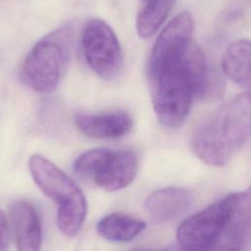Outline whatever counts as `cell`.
Returning <instances> with one entry per match:
<instances>
[{
    "label": "cell",
    "instance_id": "obj_1",
    "mask_svg": "<svg viewBox=\"0 0 251 251\" xmlns=\"http://www.w3.org/2000/svg\"><path fill=\"white\" fill-rule=\"evenodd\" d=\"M147 75L156 118L168 128L183 124L194 97L214 98L223 87V78L193 40L181 55L147 64Z\"/></svg>",
    "mask_w": 251,
    "mask_h": 251
},
{
    "label": "cell",
    "instance_id": "obj_2",
    "mask_svg": "<svg viewBox=\"0 0 251 251\" xmlns=\"http://www.w3.org/2000/svg\"><path fill=\"white\" fill-rule=\"evenodd\" d=\"M251 100L248 91L223 104L194 131L191 150L204 163L225 166L249 140Z\"/></svg>",
    "mask_w": 251,
    "mask_h": 251
},
{
    "label": "cell",
    "instance_id": "obj_6",
    "mask_svg": "<svg viewBox=\"0 0 251 251\" xmlns=\"http://www.w3.org/2000/svg\"><path fill=\"white\" fill-rule=\"evenodd\" d=\"M81 46L89 68L101 78L113 79L123 69L124 56L119 39L112 27L98 18L86 22Z\"/></svg>",
    "mask_w": 251,
    "mask_h": 251
},
{
    "label": "cell",
    "instance_id": "obj_10",
    "mask_svg": "<svg viewBox=\"0 0 251 251\" xmlns=\"http://www.w3.org/2000/svg\"><path fill=\"white\" fill-rule=\"evenodd\" d=\"M192 202L193 196L188 190L170 186L150 193L144 202V209L154 220L169 222L184 214Z\"/></svg>",
    "mask_w": 251,
    "mask_h": 251
},
{
    "label": "cell",
    "instance_id": "obj_11",
    "mask_svg": "<svg viewBox=\"0 0 251 251\" xmlns=\"http://www.w3.org/2000/svg\"><path fill=\"white\" fill-rule=\"evenodd\" d=\"M250 189L241 193L238 206L230 220L226 232L221 240L218 250H243L250 242L251 234Z\"/></svg>",
    "mask_w": 251,
    "mask_h": 251
},
{
    "label": "cell",
    "instance_id": "obj_3",
    "mask_svg": "<svg viewBox=\"0 0 251 251\" xmlns=\"http://www.w3.org/2000/svg\"><path fill=\"white\" fill-rule=\"evenodd\" d=\"M30 175L39 189L57 204V226L66 236H75L81 228L87 210L78 185L46 157L33 154L28 160Z\"/></svg>",
    "mask_w": 251,
    "mask_h": 251
},
{
    "label": "cell",
    "instance_id": "obj_16",
    "mask_svg": "<svg viewBox=\"0 0 251 251\" xmlns=\"http://www.w3.org/2000/svg\"><path fill=\"white\" fill-rule=\"evenodd\" d=\"M142 1H148V0H142Z\"/></svg>",
    "mask_w": 251,
    "mask_h": 251
},
{
    "label": "cell",
    "instance_id": "obj_14",
    "mask_svg": "<svg viewBox=\"0 0 251 251\" xmlns=\"http://www.w3.org/2000/svg\"><path fill=\"white\" fill-rule=\"evenodd\" d=\"M136 18V30L140 37L152 36L169 16L175 0H148Z\"/></svg>",
    "mask_w": 251,
    "mask_h": 251
},
{
    "label": "cell",
    "instance_id": "obj_12",
    "mask_svg": "<svg viewBox=\"0 0 251 251\" xmlns=\"http://www.w3.org/2000/svg\"><path fill=\"white\" fill-rule=\"evenodd\" d=\"M223 73L242 87L250 86V42L247 39L232 41L222 60Z\"/></svg>",
    "mask_w": 251,
    "mask_h": 251
},
{
    "label": "cell",
    "instance_id": "obj_5",
    "mask_svg": "<svg viewBox=\"0 0 251 251\" xmlns=\"http://www.w3.org/2000/svg\"><path fill=\"white\" fill-rule=\"evenodd\" d=\"M240 192L228 194L189 216L178 226L176 239L183 249H217L241 198Z\"/></svg>",
    "mask_w": 251,
    "mask_h": 251
},
{
    "label": "cell",
    "instance_id": "obj_4",
    "mask_svg": "<svg viewBox=\"0 0 251 251\" xmlns=\"http://www.w3.org/2000/svg\"><path fill=\"white\" fill-rule=\"evenodd\" d=\"M71 44L72 31L67 25L58 27L39 39L24 62V82L36 92L47 93L54 90L69 64Z\"/></svg>",
    "mask_w": 251,
    "mask_h": 251
},
{
    "label": "cell",
    "instance_id": "obj_13",
    "mask_svg": "<svg viewBox=\"0 0 251 251\" xmlns=\"http://www.w3.org/2000/svg\"><path fill=\"white\" fill-rule=\"evenodd\" d=\"M146 227L143 221L130 216L113 213L103 217L97 224L98 233L113 242H128L137 237Z\"/></svg>",
    "mask_w": 251,
    "mask_h": 251
},
{
    "label": "cell",
    "instance_id": "obj_15",
    "mask_svg": "<svg viewBox=\"0 0 251 251\" xmlns=\"http://www.w3.org/2000/svg\"><path fill=\"white\" fill-rule=\"evenodd\" d=\"M10 235H11L10 223L6 215L4 214V212L0 209V250H5L9 247Z\"/></svg>",
    "mask_w": 251,
    "mask_h": 251
},
{
    "label": "cell",
    "instance_id": "obj_9",
    "mask_svg": "<svg viewBox=\"0 0 251 251\" xmlns=\"http://www.w3.org/2000/svg\"><path fill=\"white\" fill-rule=\"evenodd\" d=\"M10 220L18 249L38 250L42 242V226L34 206L27 201L15 202L10 209Z\"/></svg>",
    "mask_w": 251,
    "mask_h": 251
},
{
    "label": "cell",
    "instance_id": "obj_7",
    "mask_svg": "<svg viewBox=\"0 0 251 251\" xmlns=\"http://www.w3.org/2000/svg\"><path fill=\"white\" fill-rule=\"evenodd\" d=\"M138 170V159L131 150L96 148L88 178L106 191H118L129 185Z\"/></svg>",
    "mask_w": 251,
    "mask_h": 251
},
{
    "label": "cell",
    "instance_id": "obj_8",
    "mask_svg": "<svg viewBox=\"0 0 251 251\" xmlns=\"http://www.w3.org/2000/svg\"><path fill=\"white\" fill-rule=\"evenodd\" d=\"M77 129L92 138H118L126 135L132 127V119L126 111L103 114L78 113L75 117Z\"/></svg>",
    "mask_w": 251,
    "mask_h": 251
}]
</instances>
